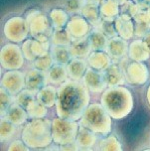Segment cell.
<instances>
[{
    "instance_id": "obj_47",
    "label": "cell",
    "mask_w": 150,
    "mask_h": 151,
    "mask_svg": "<svg viewBox=\"0 0 150 151\" xmlns=\"http://www.w3.org/2000/svg\"><path fill=\"white\" fill-rule=\"evenodd\" d=\"M87 2H90V3H95V4H98V5H100L103 3V0H85Z\"/></svg>"
},
{
    "instance_id": "obj_20",
    "label": "cell",
    "mask_w": 150,
    "mask_h": 151,
    "mask_svg": "<svg viewBox=\"0 0 150 151\" xmlns=\"http://www.w3.org/2000/svg\"><path fill=\"white\" fill-rule=\"evenodd\" d=\"M128 57L132 61L145 62L150 58V53L144 46L143 40H134L129 44L128 48Z\"/></svg>"
},
{
    "instance_id": "obj_31",
    "label": "cell",
    "mask_w": 150,
    "mask_h": 151,
    "mask_svg": "<svg viewBox=\"0 0 150 151\" xmlns=\"http://www.w3.org/2000/svg\"><path fill=\"white\" fill-rule=\"evenodd\" d=\"M50 18L54 29L64 28L67 26L69 21L68 11H65L63 9H53L50 12Z\"/></svg>"
},
{
    "instance_id": "obj_37",
    "label": "cell",
    "mask_w": 150,
    "mask_h": 151,
    "mask_svg": "<svg viewBox=\"0 0 150 151\" xmlns=\"http://www.w3.org/2000/svg\"><path fill=\"white\" fill-rule=\"evenodd\" d=\"M98 28L104 33L108 38L116 37L117 34L116 28V19H108V18H101Z\"/></svg>"
},
{
    "instance_id": "obj_29",
    "label": "cell",
    "mask_w": 150,
    "mask_h": 151,
    "mask_svg": "<svg viewBox=\"0 0 150 151\" xmlns=\"http://www.w3.org/2000/svg\"><path fill=\"white\" fill-rule=\"evenodd\" d=\"M119 8L120 4L116 0H103L100 7L101 18L116 19L119 16Z\"/></svg>"
},
{
    "instance_id": "obj_44",
    "label": "cell",
    "mask_w": 150,
    "mask_h": 151,
    "mask_svg": "<svg viewBox=\"0 0 150 151\" xmlns=\"http://www.w3.org/2000/svg\"><path fill=\"white\" fill-rule=\"evenodd\" d=\"M60 149H62V150H78V149H80V148L78 146L77 142L74 141V142H71V143H68L65 145H61Z\"/></svg>"
},
{
    "instance_id": "obj_43",
    "label": "cell",
    "mask_w": 150,
    "mask_h": 151,
    "mask_svg": "<svg viewBox=\"0 0 150 151\" xmlns=\"http://www.w3.org/2000/svg\"><path fill=\"white\" fill-rule=\"evenodd\" d=\"M9 151H21V150H29V147L25 144V142L21 140H15L13 141L10 146L8 147Z\"/></svg>"
},
{
    "instance_id": "obj_5",
    "label": "cell",
    "mask_w": 150,
    "mask_h": 151,
    "mask_svg": "<svg viewBox=\"0 0 150 151\" xmlns=\"http://www.w3.org/2000/svg\"><path fill=\"white\" fill-rule=\"evenodd\" d=\"M79 124L75 120L56 117L52 120V136L56 144L65 145L76 141Z\"/></svg>"
},
{
    "instance_id": "obj_8",
    "label": "cell",
    "mask_w": 150,
    "mask_h": 151,
    "mask_svg": "<svg viewBox=\"0 0 150 151\" xmlns=\"http://www.w3.org/2000/svg\"><path fill=\"white\" fill-rule=\"evenodd\" d=\"M24 54L22 48L17 44L8 43L4 45L0 52V61L2 68L5 70H19L24 65Z\"/></svg>"
},
{
    "instance_id": "obj_45",
    "label": "cell",
    "mask_w": 150,
    "mask_h": 151,
    "mask_svg": "<svg viewBox=\"0 0 150 151\" xmlns=\"http://www.w3.org/2000/svg\"><path fill=\"white\" fill-rule=\"evenodd\" d=\"M138 5L140 9H148L150 8V0H133Z\"/></svg>"
},
{
    "instance_id": "obj_7",
    "label": "cell",
    "mask_w": 150,
    "mask_h": 151,
    "mask_svg": "<svg viewBox=\"0 0 150 151\" xmlns=\"http://www.w3.org/2000/svg\"><path fill=\"white\" fill-rule=\"evenodd\" d=\"M3 33L4 36L13 43L24 41L30 33L27 19H24L19 16L8 19L4 24Z\"/></svg>"
},
{
    "instance_id": "obj_19",
    "label": "cell",
    "mask_w": 150,
    "mask_h": 151,
    "mask_svg": "<svg viewBox=\"0 0 150 151\" xmlns=\"http://www.w3.org/2000/svg\"><path fill=\"white\" fill-rule=\"evenodd\" d=\"M76 142L80 149H92L96 143V135L90 129L82 126L81 128H79V131H78Z\"/></svg>"
},
{
    "instance_id": "obj_3",
    "label": "cell",
    "mask_w": 150,
    "mask_h": 151,
    "mask_svg": "<svg viewBox=\"0 0 150 151\" xmlns=\"http://www.w3.org/2000/svg\"><path fill=\"white\" fill-rule=\"evenodd\" d=\"M29 148H43L52 143V121L45 118H33L25 124L21 134Z\"/></svg>"
},
{
    "instance_id": "obj_24",
    "label": "cell",
    "mask_w": 150,
    "mask_h": 151,
    "mask_svg": "<svg viewBox=\"0 0 150 151\" xmlns=\"http://www.w3.org/2000/svg\"><path fill=\"white\" fill-rule=\"evenodd\" d=\"M58 91L53 86H45L37 93V101L47 107H52L57 102Z\"/></svg>"
},
{
    "instance_id": "obj_26",
    "label": "cell",
    "mask_w": 150,
    "mask_h": 151,
    "mask_svg": "<svg viewBox=\"0 0 150 151\" xmlns=\"http://www.w3.org/2000/svg\"><path fill=\"white\" fill-rule=\"evenodd\" d=\"M48 81L53 85H62L68 79V70L64 65L57 64L48 71Z\"/></svg>"
},
{
    "instance_id": "obj_1",
    "label": "cell",
    "mask_w": 150,
    "mask_h": 151,
    "mask_svg": "<svg viewBox=\"0 0 150 151\" xmlns=\"http://www.w3.org/2000/svg\"><path fill=\"white\" fill-rule=\"evenodd\" d=\"M89 88L79 81H66L58 88L56 111L59 117L69 120L81 119L90 106Z\"/></svg>"
},
{
    "instance_id": "obj_46",
    "label": "cell",
    "mask_w": 150,
    "mask_h": 151,
    "mask_svg": "<svg viewBox=\"0 0 150 151\" xmlns=\"http://www.w3.org/2000/svg\"><path fill=\"white\" fill-rule=\"evenodd\" d=\"M143 43H144V46L146 47V49L148 50V52L150 53V32H148V33L143 37Z\"/></svg>"
},
{
    "instance_id": "obj_36",
    "label": "cell",
    "mask_w": 150,
    "mask_h": 151,
    "mask_svg": "<svg viewBox=\"0 0 150 151\" xmlns=\"http://www.w3.org/2000/svg\"><path fill=\"white\" fill-rule=\"evenodd\" d=\"M48 107L45 106L44 104H42L41 102L38 101H34L32 104L29 106L26 110L28 112L29 117L31 118H44L47 115V110Z\"/></svg>"
},
{
    "instance_id": "obj_23",
    "label": "cell",
    "mask_w": 150,
    "mask_h": 151,
    "mask_svg": "<svg viewBox=\"0 0 150 151\" xmlns=\"http://www.w3.org/2000/svg\"><path fill=\"white\" fill-rule=\"evenodd\" d=\"M116 28L117 34L125 40H130L135 34V25L132 19H124L122 17L116 18Z\"/></svg>"
},
{
    "instance_id": "obj_21",
    "label": "cell",
    "mask_w": 150,
    "mask_h": 151,
    "mask_svg": "<svg viewBox=\"0 0 150 151\" xmlns=\"http://www.w3.org/2000/svg\"><path fill=\"white\" fill-rule=\"evenodd\" d=\"M71 54L74 58H85L89 57L92 51L89 37H84L81 39L74 40L73 43L69 46Z\"/></svg>"
},
{
    "instance_id": "obj_18",
    "label": "cell",
    "mask_w": 150,
    "mask_h": 151,
    "mask_svg": "<svg viewBox=\"0 0 150 151\" xmlns=\"http://www.w3.org/2000/svg\"><path fill=\"white\" fill-rule=\"evenodd\" d=\"M88 61H85L84 58L72 59L67 66L69 77L75 81L82 80L88 70Z\"/></svg>"
},
{
    "instance_id": "obj_49",
    "label": "cell",
    "mask_w": 150,
    "mask_h": 151,
    "mask_svg": "<svg viewBox=\"0 0 150 151\" xmlns=\"http://www.w3.org/2000/svg\"><path fill=\"white\" fill-rule=\"evenodd\" d=\"M116 1L118 2L119 4H121V3H123V2H125V1H126V0H116Z\"/></svg>"
},
{
    "instance_id": "obj_33",
    "label": "cell",
    "mask_w": 150,
    "mask_h": 151,
    "mask_svg": "<svg viewBox=\"0 0 150 151\" xmlns=\"http://www.w3.org/2000/svg\"><path fill=\"white\" fill-rule=\"evenodd\" d=\"M140 8L134 1L126 0L125 2L120 4L119 8V16L124 19H132L135 17Z\"/></svg>"
},
{
    "instance_id": "obj_32",
    "label": "cell",
    "mask_w": 150,
    "mask_h": 151,
    "mask_svg": "<svg viewBox=\"0 0 150 151\" xmlns=\"http://www.w3.org/2000/svg\"><path fill=\"white\" fill-rule=\"evenodd\" d=\"M96 149L103 151H120L122 150V146L116 136L108 135L98 142Z\"/></svg>"
},
{
    "instance_id": "obj_35",
    "label": "cell",
    "mask_w": 150,
    "mask_h": 151,
    "mask_svg": "<svg viewBox=\"0 0 150 151\" xmlns=\"http://www.w3.org/2000/svg\"><path fill=\"white\" fill-rule=\"evenodd\" d=\"M15 124L9 121L6 117H1V121H0V140L1 142L7 141L13 136L15 133L16 127Z\"/></svg>"
},
{
    "instance_id": "obj_17",
    "label": "cell",
    "mask_w": 150,
    "mask_h": 151,
    "mask_svg": "<svg viewBox=\"0 0 150 151\" xmlns=\"http://www.w3.org/2000/svg\"><path fill=\"white\" fill-rule=\"evenodd\" d=\"M104 77H106V81L108 87L122 86L124 85L125 81H126L125 73H123L122 69L117 64L111 65L104 71Z\"/></svg>"
},
{
    "instance_id": "obj_22",
    "label": "cell",
    "mask_w": 150,
    "mask_h": 151,
    "mask_svg": "<svg viewBox=\"0 0 150 151\" xmlns=\"http://www.w3.org/2000/svg\"><path fill=\"white\" fill-rule=\"evenodd\" d=\"M5 117L9 121H11L12 123H14L16 126H18L26 122L28 117V112L24 107L16 102V104H12L8 107L6 113H5Z\"/></svg>"
},
{
    "instance_id": "obj_10",
    "label": "cell",
    "mask_w": 150,
    "mask_h": 151,
    "mask_svg": "<svg viewBox=\"0 0 150 151\" xmlns=\"http://www.w3.org/2000/svg\"><path fill=\"white\" fill-rule=\"evenodd\" d=\"M125 78L130 85H144L149 78V71L143 62L133 61L127 65L125 69Z\"/></svg>"
},
{
    "instance_id": "obj_4",
    "label": "cell",
    "mask_w": 150,
    "mask_h": 151,
    "mask_svg": "<svg viewBox=\"0 0 150 151\" xmlns=\"http://www.w3.org/2000/svg\"><path fill=\"white\" fill-rule=\"evenodd\" d=\"M111 116L101 104L93 102L85 110L81 125L90 129L98 135H108L111 130Z\"/></svg>"
},
{
    "instance_id": "obj_13",
    "label": "cell",
    "mask_w": 150,
    "mask_h": 151,
    "mask_svg": "<svg viewBox=\"0 0 150 151\" xmlns=\"http://www.w3.org/2000/svg\"><path fill=\"white\" fill-rule=\"evenodd\" d=\"M128 48H129V45L127 44L126 40L120 36H116L108 40L106 51L111 59L121 60L128 54Z\"/></svg>"
},
{
    "instance_id": "obj_15",
    "label": "cell",
    "mask_w": 150,
    "mask_h": 151,
    "mask_svg": "<svg viewBox=\"0 0 150 151\" xmlns=\"http://www.w3.org/2000/svg\"><path fill=\"white\" fill-rule=\"evenodd\" d=\"M133 20L135 25V35L137 37H144L150 32V8L140 9Z\"/></svg>"
},
{
    "instance_id": "obj_41",
    "label": "cell",
    "mask_w": 150,
    "mask_h": 151,
    "mask_svg": "<svg viewBox=\"0 0 150 151\" xmlns=\"http://www.w3.org/2000/svg\"><path fill=\"white\" fill-rule=\"evenodd\" d=\"M85 0H65V8L71 14L81 12Z\"/></svg>"
},
{
    "instance_id": "obj_9",
    "label": "cell",
    "mask_w": 150,
    "mask_h": 151,
    "mask_svg": "<svg viewBox=\"0 0 150 151\" xmlns=\"http://www.w3.org/2000/svg\"><path fill=\"white\" fill-rule=\"evenodd\" d=\"M26 76L18 70H10L2 76L1 87L12 96L19 93L26 87Z\"/></svg>"
},
{
    "instance_id": "obj_39",
    "label": "cell",
    "mask_w": 150,
    "mask_h": 151,
    "mask_svg": "<svg viewBox=\"0 0 150 151\" xmlns=\"http://www.w3.org/2000/svg\"><path fill=\"white\" fill-rule=\"evenodd\" d=\"M31 49L32 52H33L34 56L36 57H42L46 54L49 53L50 50V42L46 41V42H42L39 41V40H32V44H31Z\"/></svg>"
},
{
    "instance_id": "obj_14",
    "label": "cell",
    "mask_w": 150,
    "mask_h": 151,
    "mask_svg": "<svg viewBox=\"0 0 150 151\" xmlns=\"http://www.w3.org/2000/svg\"><path fill=\"white\" fill-rule=\"evenodd\" d=\"M26 88H29L31 91H38L43 87L46 86L48 81V76L43 71H40L38 69H34L29 71L26 74Z\"/></svg>"
},
{
    "instance_id": "obj_6",
    "label": "cell",
    "mask_w": 150,
    "mask_h": 151,
    "mask_svg": "<svg viewBox=\"0 0 150 151\" xmlns=\"http://www.w3.org/2000/svg\"><path fill=\"white\" fill-rule=\"evenodd\" d=\"M31 36L42 42L49 41L53 35V25H51L49 19L40 11H32L27 15Z\"/></svg>"
},
{
    "instance_id": "obj_42",
    "label": "cell",
    "mask_w": 150,
    "mask_h": 151,
    "mask_svg": "<svg viewBox=\"0 0 150 151\" xmlns=\"http://www.w3.org/2000/svg\"><path fill=\"white\" fill-rule=\"evenodd\" d=\"M31 44H32V39H27L26 41L23 42L22 44V52L24 54V57L25 59H27L28 61H32L33 62L36 57L34 56L33 52H32V49H31Z\"/></svg>"
},
{
    "instance_id": "obj_34",
    "label": "cell",
    "mask_w": 150,
    "mask_h": 151,
    "mask_svg": "<svg viewBox=\"0 0 150 151\" xmlns=\"http://www.w3.org/2000/svg\"><path fill=\"white\" fill-rule=\"evenodd\" d=\"M36 93L37 91H31V90H29V88H26V90L23 88L19 93L16 94L15 101L18 104H20L21 106L26 109L32 102L34 101H36V99H37Z\"/></svg>"
},
{
    "instance_id": "obj_2",
    "label": "cell",
    "mask_w": 150,
    "mask_h": 151,
    "mask_svg": "<svg viewBox=\"0 0 150 151\" xmlns=\"http://www.w3.org/2000/svg\"><path fill=\"white\" fill-rule=\"evenodd\" d=\"M100 104L113 119H122L132 111L134 99L132 93L128 88L116 86L103 91Z\"/></svg>"
},
{
    "instance_id": "obj_40",
    "label": "cell",
    "mask_w": 150,
    "mask_h": 151,
    "mask_svg": "<svg viewBox=\"0 0 150 151\" xmlns=\"http://www.w3.org/2000/svg\"><path fill=\"white\" fill-rule=\"evenodd\" d=\"M12 94L9 93L4 88H1L0 91V99H1V117H3L6 113L8 107L13 104Z\"/></svg>"
},
{
    "instance_id": "obj_12",
    "label": "cell",
    "mask_w": 150,
    "mask_h": 151,
    "mask_svg": "<svg viewBox=\"0 0 150 151\" xmlns=\"http://www.w3.org/2000/svg\"><path fill=\"white\" fill-rule=\"evenodd\" d=\"M67 29L70 32V34L72 35V37L74 38V40H76L87 36L90 28L89 22L84 16L82 17V16L76 15L73 16L68 21Z\"/></svg>"
},
{
    "instance_id": "obj_48",
    "label": "cell",
    "mask_w": 150,
    "mask_h": 151,
    "mask_svg": "<svg viewBox=\"0 0 150 151\" xmlns=\"http://www.w3.org/2000/svg\"><path fill=\"white\" fill-rule=\"evenodd\" d=\"M146 99H147V101H148V104L150 106V85L148 88H147V91H146Z\"/></svg>"
},
{
    "instance_id": "obj_28",
    "label": "cell",
    "mask_w": 150,
    "mask_h": 151,
    "mask_svg": "<svg viewBox=\"0 0 150 151\" xmlns=\"http://www.w3.org/2000/svg\"><path fill=\"white\" fill-rule=\"evenodd\" d=\"M51 54L56 64L68 65L73 56L68 46H54L51 49Z\"/></svg>"
},
{
    "instance_id": "obj_30",
    "label": "cell",
    "mask_w": 150,
    "mask_h": 151,
    "mask_svg": "<svg viewBox=\"0 0 150 151\" xmlns=\"http://www.w3.org/2000/svg\"><path fill=\"white\" fill-rule=\"evenodd\" d=\"M73 41L74 38L72 37L67 28L54 29L53 35L51 37V42L54 46H68L69 47Z\"/></svg>"
},
{
    "instance_id": "obj_11",
    "label": "cell",
    "mask_w": 150,
    "mask_h": 151,
    "mask_svg": "<svg viewBox=\"0 0 150 151\" xmlns=\"http://www.w3.org/2000/svg\"><path fill=\"white\" fill-rule=\"evenodd\" d=\"M83 81L85 87L89 88V91L95 93H100L106 91L108 87L106 81V77H104V73H101V71H98L93 68L87 70Z\"/></svg>"
},
{
    "instance_id": "obj_16",
    "label": "cell",
    "mask_w": 150,
    "mask_h": 151,
    "mask_svg": "<svg viewBox=\"0 0 150 151\" xmlns=\"http://www.w3.org/2000/svg\"><path fill=\"white\" fill-rule=\"evenodd\" d=\"M88 64L98 71H106L111 66V56L103 51H93L88 57Z\"/></svg>"
},
{
    "instance_id": "obj_25",
    "label": "cell",
    "mask_w": 150,
    "mask_h": 151,
    "mask_svg": "<svg viewBox=\"0 0 150 151\" xmlns=\"http://www.w3.org/2000/svg\"><path fill=\"white\" fill-rule=\"evenodd\" d=\"M98 6H100V5L85 1V3L84 4V6H83L81 10L82 15L84 16L90 23H92L93 25H95V26H98L101 20V17H100L101 14H100V10Z\"/></svg>"
},
{
    "instance_id": "obj_38",
    "label": "cell",
    "mask_w": 150,
    "mask_h": 151,
    "mask_svg": "<svg viewBox=\"0 0 150 151\" xmlns=\"http://www.w3.org/2000/svg\"><path fill=\"white\" fill-rule=\"evenodd\" d=\"M53 63H55V62L52 57V54L48 53L42 57H37L33 61V66L35 69H38L40 71L46 72V71H49V70L52 68Z\"/></svg>"
},
{
    "instance_id": "obj_27",
    "label": "cell",
    "mask_w": 150,
    "mask_h": 151,
    "mask_svg": "<svg viewBox=\"0 0 150 151\" xmlns=\"http://www.w3.org/2000/svg\"><path fill=\"white\" fill-rule=\"evenodd\" d=\"M108 36L103 33L100 29H95L90 34L89 40L92 51H104L108 48Z\"/></svg>"
}]
</instances>
